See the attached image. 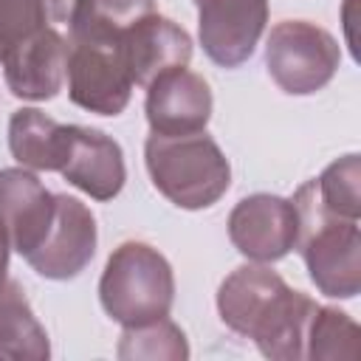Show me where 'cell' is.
Returning a JSON list of instances; mask_svg holds the SVG:
<instances>
[{"mask_svg":"<svg viewBox=\"0 0 361 361\" xmlns=\"http://www.w3.org/2000/svg\"><path fill=\"white\" fill-rule=\"evenodd\" d=\"M341 48L330 31L307 20H282L265 42V65L279 90L310 96L322 90L338 71Z\"/></svg>","mask_w":361,"mask_h":361,"instance_id":"obj_5","label":"cell"},{"mask_svg":"<svg viewBox=\"0 0 361 361\" xmlns=\"http://www.w3.org/2000/svg\"><path fill=\"white\" fill-rule=\"evenodd\" d=\"M361 355V330L358 324L336 307H316L310 330H307V350L305 358L313 361H355Z\"/></svg>","mask_w":361,"mask_h":361,"instance_id":"obj_19","label":"cell"},{"mask_svg":"<svg viewBox=\"0 0 361 361\" xmlns=\"http://www.w3.org/2000/svg\"><path fill=\"white\" fill-rule=\"evenodd\" d=\"M51 355L48 333L34 316L23 288L8 279L0 290V358L45 361Z\"/></svg>","mask_w":361,"mask_h":361,"instance_id":"obj_16","label":"cell"},{"mask_svg":"<svg viewBox=\"0 0 361 361\" xmlns=\"http://www.w3.org/2000/svg\"><path fill=\"white\" fill-rule=\"evenodd\" d=\"M56 172L93 200H113L127 180L124 152L118 141H113L102 130L82 124H68L62 164Z\"/></svg>","mask_w":361,"mask_h":361,"instance_id":"obj_12","label":"cell"},{"mask_svg":"<svg viewBox=\"0 0 361 361\" xmlns=\"http://www.w3.org/2000/svg\"><path fill=\"white\" fill-rule=\"evenodd\" d=\"M155 11V0H76L68 39L116 37Z\"/></svg>","mask_w":361,"mask_h":361,"instance_id":"obj_17","label":"cell"},{"mask_svg":"<svg viewBox=\"0 0 361 361\" xmlns=\"http://www.w3.org/2000/svg\"><path fill=\"white\" fill-rule=\"evenodd\" d=\"M144 161L152 186L178 209H209L231 183L228 158L206 130L183 135L152 133L144 144Z\"/></svg>","mask_w":361,"mask_h":361,"instance_id":"obj_2","label":"cell"},{"mask_svg":"<svg viewBox=\"0 0 361 361\" xmlns=\"http://www.w3.org/2000/svg\"><path fill=\"white\" fill-rule=\"evenodd\" d=\"M68 138V124L48 118L37 107H23L8 121V149L11 155L37 172H56L62 164V149Z\"/></svg>","mask_w":361,"mask_h":361,"instance_id":"obj_15","label":"cell"},{"mask_svg":"<svg viewBox=\"0 0 361 361\" xmlns=\"http://www.w3.org/2000/svg\"><path fill=\"white\" fill-rule=\"evenodd\" d=\"M68 96L76 107L99 116H118L133 96V73L121 34L68 39Z\"/></svg>","mask_w":361,"mask_h":361,"instance_id":"obj_6","label":"cell"},{"mask_svg":"<svg viewBox=\"0 0 361 361\" xmlns=\"http://www.w3.org/2000/svg\"><path fill=\"white\" fill-rule=\"evenodd\" d=\"M316 302L285 285V279L262 262L234 268L217 290V313L223 324L257 344L265 358H305L307 330Z\"/></svg>","mask_w":361,"mask_h":361,"instance_id":"obj_1","label":"cell"},{"mask_svg":"<svg viewBox=\"0 0 361 361\" xmlns=\"http://www.w3.org/2000/svg\"><path fill=\"white\" fill-rule=\"evenodd\" d=\"M6 282H8V248L0 240V290H3Z\"/></svg>","mask_w":361,"mask_h":361,"instance_id":"obj_22","label":"cell"},{"mask_svg":"<svg viewBox=\"0 0 361 361\" xmlns=\"http://www.w3.org/2000/svg\"><path fill=\"white\" fill-rule=\"evenodd\" d=\"M96 243L99 231L90 209L79 197L56 195L54 223L25 262L45 279H73L90 265Z\"/></svg>","mask_w":361,"mask_h":361,"instance_id":"obj_8","label":"cell"},{"mask_svg":"<svg viewBox=\"0 0 361 361\" xmlns=\"http://www.w3.org/2000/svg\"><path fill=\"white\" fill-rule=\"evenodd\" d=\"M121 45L133 82L141 87L172 68H186L192 59V37L186 28L155 11L121 31Z\"/></svg>","mask_w":361,"mask_h":361,"instance_id":"obj_14","label":"cell"},{"mask_svg":"<svg viewBox=\"0 0 361 361\" xmlns=\"http://www.w3.org/2000/svg\"><path fill=\"white\" fill-rule=\"evenodd\" d=\"M73 8L76 0H0V59L23 37L68 25Z\"/></svg>","mask_w":361,"mask_h":361,"instance_id":"obj_18","label":"cell"},{"mask_svg":"<svg viewBox=\"0 0 361 361\" xmlns=\"http://www.w3.org/2000/svg\"><path fill=\"white\" fill-rule=\"evenodd\" d=\"M56 212V195L42 180L23 169H0V240L8 251L28 257L48 234Z\"/></svg>","mask_w":361,"mask_h":361,"instance_id":"obj_10","label":"cell"},{"mask_svg":"<svg viewBox=\"0 0 361 361\" xmlns=\"http://www.w3.org/2000/svg\"><path fill=\"white\" fill-rule=\"evenodd\" d=\"M118 358H124V361H135V358L183 361V358H189V344H186L183 330L164 316V319H155L147 324L124 327L121 341H118Z\"/></svg>","mask_w":361,"mask_h":361,"instance_id":"obj_21","label":"cell"},{"mask_svg":"<svg viewBox=\"0 0 361 361\" xmlns=\"http://www.w3.org/2000/svg\"><path fill=\"white\" fill-rule=\"evenodd\" d=\"M212 90L200 73L172 68L147 85L144 113L152 133L183 135L206 130L212 118Z\"/></svg>","mask_w":361,"mask_h":361,"instance_id":"obj_13","label":"cell"},{"mask_svg":"<svg viewBox=\"0 0 361 361\" xmlns=\"http://www.w3.org/2000/svg\"><path fill=\"white\" fill-rule=\"evenodd\" d=\"M299 214L293 200L279 195H248L228 214L231 245L254 262H276L296 248Z\"/></svg>","mask_w":361,"mask_h":361,"instance_id":"obj_7","label":"cell"},{"mask_svg":"<svg viewBox=\"0 0 361 361\" xmlns=\"http://www.w3.org/2000/svg\"><path fill=\"white\" fill-rule=\"evenodd\" d=\"M68 37L59 28H39L3 54V73L11 96L25 102L54 99L68 76Z\"/></svg>","mask_w":361,"mask_h":361,"instance_id":"obj_11","label":"cell"},{"mask_svg":"<svg viewBox=\"0 0 361 361\" xmlns=\"http://www.w3.org/2000/svg\"><path fill=\"white\" fill-rule=\"evenodd\" d=\"M316 200L336 217H361V158L355 152L333 161L319 178L310 180Z\"/></svg>","mask_w":361,"mask_h":361,"instance_id":"obj_20","label":"cell"},{"mask_svg":"<svg viewBox=\"0 0 361 361\" xmlns=\"http://www.w3.org/2000/svg\"><path fill=\"white\" fill-rule=\"evenodd\" d=\"M293 206L299 214L296 248L307 265L313 285L330 299H353L361 290V228L358 220L327 212L310 180L296 189Z\"/></svg>","mask_w":361,"mask_h":361,"instance_id":"obj_3","label":"cell"},{"mask_svg":"<svg viewBox=\"0 0 361 361\" xmlns=\"http://www.w3.org/2000/svg\"><path fill=\"white\" fill-rule=\"evenodd\" d=\"M99 299L104 313L124 327L164 319L175 299L172 265L147 243H121L102 271Z\"/></svg>","mask_w":361,"mask_h":361,"instance_id":"obj_4","label":"cell"},{"mask_svg":"<svg viewBox=\"0 0 361 361\" xmlns=\"http://www.w3.org/2000/svg\"><path fill=\"white\" fill-rule=\"evenodd\" d=\"M206 56L220 68L243 65L268 23V0H195Z\"/></svg>","mask_w":361,"mask_h":361,"instance_id":"obj_9","label":"cell"}]
</instances>
